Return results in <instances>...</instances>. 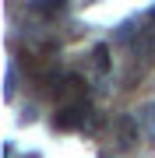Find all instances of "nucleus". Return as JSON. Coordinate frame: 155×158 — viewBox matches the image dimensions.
<instances>
[{"mask_svg":"<svg viewBox=\"0 0 155 158\" xmlns=\"http://www.w3.org/2000/svg\"><path fill=\"white\" fill-rule=\"evenodd\" d=\"M81 123H85V106H60L57 113H53V127L57 130H78Z\"/></svg>","mask_w":155,"mask_h":158,"instance_id":"1","label":"nucleus"},{"mask_svg":"<svg viewBox=\"0 0 155 158\" xmlns=\"http://www.w3.org/2000/svg\"><path fill=\"white\" fill-rule=\"evenodd\" d=\"M138 137H141L138 116H131V113L116 116V141H120V148H134V144H138Z\"/></svg>","mask_w":155,"mask_h":158,"instance_id":"2","label":"nucleus"},{"mask_svg":"<svg viewBox=\"0 0 155 158\" xmlns=\"http://www.w3.org/2000/svg\"><path fill=\"white\" fill-rule=\"evenodd\" d=\"M92 63H95L99 74H109V46L106 42H99L95 49H92Z\"/></svg>","mask_w":155,"mask_h":158,"instance_id":"3","label":"nucleus"},{"mask_svg":"<svg viewBox=\"0 0 155 158\" xmlns=\"http://www.w3.org/2000/svg\"><path fill=\"white\" fill-rule=\"evenodd\" d=\"M152 46H155V28H144L138 39H134V53H141V56H144Z\"/></svg>","mask_w":155,"mask_h":158,"instance_id":"4","label":"nucleus"},{"mask_svg":"<svg viewBox=\"0 0 155 158\" xmlns=\"http://www.w3.org/2000/svg\"><path fill=\"white\" fill-rule=\"evenodd\" d=\"M152 18H155V11H152Z\"/></svg>","mask_w":155,"mask_h":158,"instance_id":"5","label":"nucleus"}]
</instances>
